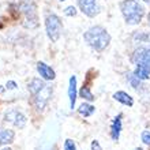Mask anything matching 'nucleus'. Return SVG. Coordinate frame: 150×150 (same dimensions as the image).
Here are the masks:
<instances>
[{"label": "nucleus", "instance_id": "nucleus-15", "mask_svg": "<svg viewBox=\"0 0 150 150\" xmlns=\"http://www.w3.org/2000/svg\"><path fill=\"white\" fill-rule=\"evenodd\" d=\"M96 108L93 107V105H90V104H86L83 103L82 105H79L78 108V113L81 115V116H83V117H89V116H91V115L94 113Z\"/></svg>", "mask_w": 150, "mask_h": 150}, {"label": "nucleus", "instance_id": "nucleus-8", "mask_svg": "<svg viewBox=\"0 0 150 150\" xmlns=\"http://www.w3.org/2000/svg\"><path fill=\"white\" fill-rule=\"evenodd\" d=\"M37 72L40 74V76L44 79V81H53L56 78V74L53 71V68L49 67L47 63L44 62H38L37 63Z\"/></svg>", "mask_w": 150, "mask_h": 150}, {"label": "nucleus", "instance_id": "nucleus-2", "mask_svg": "<svg viewBox=\"0 0 150 150\" xmlns=\"http://www.w3.org/2000/svg\"><path fill=\"white\" fill-rule=\"evenodd\" d=\"M120 10L128 25H138L145 15V8L138 0H123L120 3Z\"/></svg>", "mask_w": 150, "mask_h": 150}, {"label": "nucleus", "instance_id": "nucleus-12", "mask_svg": "<svg viewBox=\"0 0 150 150\" xmlns=\"http://www.w3.org/2000/svg\"><path fill=\"white\" fill-rule=\"evenodd\" d=\"M15 138V132L8 128H0V146L3 145H10L14 142Z\"/></svg>", "mask_w": 150, "mask_h": 150}, {"label": "nucleus", "instance_id": "nucleus-14", "mask_svg": "<svg viewBox=\"0 0 150 150\" xmlns=\"http://www.w3.org/2000/svg\"><path fill=\"white\" fill-rule=\"evenodd\" d=\"M132 74L141 81H146V79L150 78V68L143 66V64H137V67H135Z\"/></svg>", "mask_w": 150, "mask_h": 150}, {"label": "nucleus", "instance_id": "nucleus-22", "mask_svg": "<svg viewBox=\"0 0 150 150\" xmlns=\"http://www.w3.org/2000/svg\"><path fill=\"white\" fill-rule=\"evenodd\" d=\"M91 150H103V147H101V145L98 143V141H93L91 142Z\"/></svg>", "mask_w": 150, "mask_h": 150}, {"label": "nucleus", "instance_id": "nucleus-9", "mask_svg": "<svg viewBox=\"0 0 150 150\" xmlns=\"http://www.w3.org/2000/svg\"><path fill=\"white\" fill-rule=\"evenodd\" d=\"M45 86H47V83L44 82L42 78H33L28 85V90L32 96H36L37 93H40Z\"/></svg>", "mask_w": 150, "mask_h": 150}, {"label": "nucleus", "instance_id": "nucleus-10", "mask_svg": "<svg viewBox=\"0 0 150 150\" xmlns=\"http://www.w3.org/2000/svg\"><path fill=\"white\" fill-rule=\"evenodd\" d=\"M120 132H122V115H117V116L113 117L112 124H111L112 139H113V141H117L119 137H120Z\"/></svg>", "mask_w": 150, "mask_h": 150}, {"label": "nucleus", "instance_id": "nucleus-21", "mask_svg": "<svg viewBox=\"0 0 150 150\" xmlns=\"http://www.w3.org/2000/svg\"><path fill=\"white\" fill-rule=\"evenodd\" d=\"M4 87H6V90H15L16 87H18V85H16L15 81H8V82L4 85Z\"/></svg>", "mask_w": 150, "mask_h": 150}, {"label": "nucleus", "instance_id": "nucleus-25", "mask_svg": "<svg viewBox=\"0 0 150 150\" xmlns=\"http://www.w3.org/2000/svg\"><path fill=\"white\" fill-rule=\"evenodd\" d=\"M135 150H142V149H141V147H138V149H135Z\"/></svg>", "mask_w": 150, "mask_h": 150}, {"label": "nucleus", "instance_id": "nucleus-26", "mask_svg": "<svg viewBox=\"0 0 150 150\" xmlns=\"http://www.w3.org/2000/svg\"><path fill=\"white\" fill-rule=\"evenodd\" d=\"M1 150H11V149H1Z\"/></svg>", "mask_w": 150, "mask_h": 150}, {"label": "nucleus", "instance_id": "nucleus-4", "mask_svg": "<svg viewBox=\"0 0 150 150\" xmlns=\"http://www.w3.org/2000/svg\"><path fill=\"white\" fill-rule=\"evenodd\" d=\"M4 122L12 123L16 128H23L26 126V123H28V119L21 111L12 108V109H10V111H7L4 113Z\"/></svg>", "mask_w": 150, "mask_h": 150}, {"label": "nucleus", "instance_id": "nucleus-7", "mask_svg": "<svg viewBox=\"0 0 150 150\" xmlns=\"http://www.w3.org/2000/svg\"><path fill=\"white\" fill-rule=\"evenodd\" d=\"M132 62L150 68V48H138L132 55Z\"/></svg>", "mask_w": 150, "mask_h": 150}, {"label": "nucleus", "instance_id": "nucleus-24", "mask_svg": "<svg viewBox=\"0 0 150 150\" xmlns=\"http://www.w3.org/2000/svg\"><path fill=\"white\" fill-rule=\"evenodd\" d=\"M143 1H146V3H150V0H143Z\"/></svg>", "mask_w": 150, "mask_h": 150}, {"label": "nucleus", "instance_id": "nucleus-5", "mask_svg": "<svg viewBox=\"0 0 150 150\" xmlns=\"http://www.w3.org/2000/svg\"><path fill=\"white\" fill-rule=\"evenodd\" d=\"M52 96V87L51 86H45L42 90L37 93L36 96H33V103H34V107L37 108V111H44V108L47 107L48 101Z\"/></svg>", "mask_w": 150, "mask_h": 150}, {"label": "nucleus", "instance_id": "nucleus-28", "mask_svg": "<svg viewBox=\"0 0 150 150\" xmlns=\"http://www.w3.org/2000/svg\"><path fill=\"white\" fill-rule=\"evenodd\" d=\"M59 1H66V0H59Z\"/></svg>", "mask_w": 150, "mask_h": 150}, {"label": "nucleus", "instance_id": "nucleus-13", "mask_svg": "<svg viewBox=\"0 0 150 150\" xmlns=\"http://www.w3.org/2000/svg\"><path fill=\"white\" fill-rule=\"evenodd\" d=\"M113 98L116 100V101H119V103H122L123 105H127V107H132L134 105V100H132V97H131L128 93H126V91H116V93H113Z\"/></svg>", "mask_w": 150, "mask_h": 150}, {"label": "nucleus", "instance_id": "nucleus-27", "mask_svg": "<svg viewBox=\"0 0 150 150\" xmlns=\"http://www.w3.org/2000/svg\"><path fill=\"white\" fill-rule=\"evenodd\" d=\"M149 25H150V15H149Z\"/></svg>", "mask_w": 150, "mask_h": 150}, {"label": "nucleus", "instance_id": "nucleus-16", "mask_svg": "<svg viewBox=\"0 0 150 150\" xmlns=\"http://www.w3.org/2000/svg\"><path fill=\"white\" fill-rule=\"evenodd\" d=\"M79 96L82 97V100H86V101H93L94 100V96L87 86H82V89L79 90Z\"/></svg>", "mask_w": 150, "mask_h": 150}, {"label": "nucleus", "instance_id": "nucleus-17", "mask_svg": "<svg viewBox=\"0 0 150 150\" xmlns=\"http://www.w3.org/2000/svg\"><path fill=\"white\" fill-rule=\"evenodd\" d=\"M127 81L130 82V85L134 87V89H139V87L142 86V83H141L142 81L137 78L134 74H128V76H127Z\"/></svg>", "mask_w": 150, "mask_h": 150}, {"label": "nucleus", "instance_id": "nucleus-20", "mask_svg": "<svg viewBox=\"0 0 150 150\" xmlns=\"http://www.w3.org/2000/svg\"><path fill=\"white\" fill-rule=\"evenodd\" d=\"M142 142L145 145H147V146H150V131L149 130L142 132Z\"/></svg>", "mask_w": 150, "mask_h": 150}, {"label": "nucleus", "instance_id": "nucleus-11", "mask_svg": "<svg viewBox=\"0 0 150 150\" xmlns=\"http://www.w3.org/2000/svg\"><path fill=\"white\" fill-rule=\"evenodd\" d=\"M68 98H70V108L74 109L75 103H76V78L72 75L70 78V85H68Z\"/></svg>", "mask_w": 150, "mask_h": 150}, {"label": "nucleus", "instance_id": "nucleus-3", "mask_svg": "<svg viewBox=\"0 0 150 150\" xmlns=\"http://www.w3.org/2000/svg\"><path fill=\"white\" fill-rule=\"evenodd\" d=\"M45 29H47L48 38L51 40L52 42H56L60 37L63 23H62L60 18L56 14L49 12V14H47V18H45Z\"/></svg>", "mask_w": 150, "mask_h": 150}, {"label": "nucleus", "instance_id": "nucleus-18", "mask_svg": "<svg viewBox=\"0 0 150 150\" xmlns=\"http://www.w3.org/2000/svg\"><path fill=\"white\" fill-rule=\"evenodd\" d=\"M64 150H76L75 142L72 139H66V142H64Z\"/></svg>", "mask_w": 150, "mask_h": 150}, {"label": "nucleus", "instance_id": "nucleus-1", "mask_svg": "<svg viewBox=\"0 0 150 150\" xmlns=\"http://www.w3.org/2000/svg\"><path fill=\"white\" fill-rule=\"evenodd\" d=\"M83 38L89 47L97 52H103L111 42V36L103 26H91L85 32Z\"/></svg>", "mask_w": 150, "mask_h": 150}, {"label": "nucleus", "instance_id": "nucleus-6", "mask_svg": "<svg viewBox=\"0 0 150 150\" xmlns=\"http://www.w3.org/2000/svg\"><path fill=\"white\" fill-rule=\"evenodd\" d=\"M76 3H78L81 11H82L85 15L90 16V18H94L100 12L97 0H76Z\"/></svg>", "mask_w": 150, "mask_h": 150}, {"label": "nucleus", "instance_id": "nucleus-19", "mask_svg": "<svg viewBox=\"0 0 150 150\" xmlns=\"http://www.w3.org/2000/svg\"><path fill=\"white\" fill-rule=\"evenodd\" d=\"M64 14L67 16H75L76 15V8H75L74 6H68V7L64 10Z\"/></svg>", "mask_w": 150, "mask_h": 150}, {"label": "nucleus", "instance_id": "nucleus-23", "mask_svg": "<svg viewBox=\"0 0 150 150\" xmlns=\"http://www.w3.org/2000/svg\"><path fill=\"white\" fill-rule=\"evenodd\" d=\"M4 89H6V87H1V86H0V94H1V93L4 91Z\"/></svg>", "mask_w": 150, "mask_h": 150}]
</instances>
